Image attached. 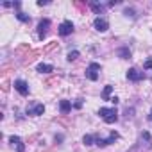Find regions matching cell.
<instances>
[{"mask_svg":"<svg viewBox=\"0 0 152 152\" xmlns=\"http://www.w3.org/2000/svg\"><path fill=\"white\" fill-rule=\"evenodd\" d=\"M99 115L102 116V120L106 124H115L118 120V113H116L115 107H100L99 109Z\"/></svg>","mask_w":152,"mask_h":152,"instance_id":"6da1fadb","label":"cell"},{"mask_svg":"<svg viewBox=\"0 0 152 152\" xmlns=\"http://www.w3.org/2000/svg\"><path fill=\"white\" fill-rule=\"evenodd\" d=\"M99 72H100V64L99 63H90L88 68H86V79L97 81L99 79Z\"/></svg>","mask_w":152,"mask_h":152,"instance_id":"7a4b0ae2","label":"cell"},{"mask_svg":"<svg viewBox=\"0 0 152 152\" xmlns=\"http://www.w3.org/2000/svg\"><path fill=\"white\" fill-rule=\"evenodd\" d=\"M57 32H59V36H70V34L73 32V23H72L70 20H64V22L59 25Z\"/></svg>","mask_w":152,"mask_h":152,"instance_id":"3957f363","label":"cell"},{"mask_svg":"<svg viewBox=\"0 0 152 152\" xmlns=\"http://www.w3.org/2000/svg\"><path fill=\"white\" fill-rule=\"evenodd\" d=\"M15 90H16L22 97H27V95H29V84H27L23 79H16V81H15Z\"/></svg>","mask_w":152,"mask_h":152,"instance_id":"277c9868","label":"cell"},{"mask_svg":"<svg viewBox=\"0 0 152 152\" xmlns=\"http://www.w3.org/2000/svg\"><path fill=\"white\" fill-rule=\"evenodd\" d=\"M48 27H50V20H48V18H45V20H41V22L38 23V36H39V39H43V38L47 36Z\"/></svg>","mask_w":152,"mask_h":152,"instance_id":"5b68a950","label":"cell"},{"mask_svg":"<svg viewBox=\"0 0 152 152\" xmlns=\"http://www.w3.org/2000/svg\"><path fill=\"white\" fill-rule=\"evenodd\" d=\"M143 77H145L143 72H138L136 68H129V70H127V79L132 81V83H138V81H141Z\"/></svg>","mask_w":152,"mask_h":152,"instance_id":"8992f818","label":"cell"},{"mask_svg":"<svg viewBox=\"0 0 152 152\" xmlns=\"http://www.w3.org/2000/svg\"><path fill=\"white\" fill-rule=\"evenodd\" d=\"M93 27L99 31V32H106L107 29H109V23H107V20L106 18H95V22H93Z\"/></svg>","mask_w":152,"mask_h":152,"instance_id":"52a82bcc","label":"cell"},{"mask_svg":"<svg viewBox=\"0 0 152 152\" xmlns=\"http://www.w3.org/2000/svg\"><path fill=\"white\" fill-rule=\"evenodd\" d=\"M43 113H45V106L43 104H36L34 107H27V115H31V116H39Z\"/></svg>","mask_w":152,"mask_h":152,"instance_id":"ba28073f","label":"cell"},{"mask_svg":"<svg viewBox=\"0 0 152 152\" xmlns=\"http://www.w3.org/2000/svg\"><path fill=\"white\" fill-rule=\"evenodd\" d=\"M9 141L13 143V147H16V152H25V145L18 136H9Z\"/></svg>","mask_w":152,"mask_h":152,"instance_id":"9c48e42d","label":"cell"},{"mask_svg":"<svg viewBox=\"0 0 152 152\" xmlns=\"http://www.w3.org/2000/svg\"><path fill=\"white\" fill-rule=\"evenodd\" d=\"M36 70H38L39 73H50V72H54V66H52V64H47V63H39Z\"/></svg>","mask_w":152,"mask_h":152,"instance_id":"30bf717a","label":"cell"},{"mask_svg":"<svg viewBox=\"0 0 152 152\" xmlns=\"http://www.w3.org/2000/svg\"><path fill=\"white\" fill-rule=\"evenodd\" d=\"M59 109H61L63 115L70 113V111H72V102H70V100H61V102H59Z\"/></svg>","mask_w":152,"mask_h":152,"instance_id":"8fae6325","label":"cell"},{"mask_svg":"<svg viewBox=\"0 0 152 152\" xmlns=\"http://www.w3.org/2000/svg\"><path fill=\"white\" fill-rule=\"evenodd\" d=\"M111 91H113V86H111V84H107V86L104 88V91H102V99H104V100H109Z\"/></svg>","mask_w":152,"mask_h":152,"instance_id":"7c38bea8","label":"cell"},{"mask_svg":"<svg viewBox=\"0 0 152 152\" xmlns=\"http://www.w3.org/2000/svg\"><path fill=\"white\" fill-rule=\"evenodd\" d=\"M90 6H91V9H93L97 15H100V13L104 11V6H102V4H95V2H90Z\"/></svg>","mask_w":152,"mask_h":152,"instance_id":"4fadbf2b","label":"cell"},{"mask_svg":"<svg viewBox=\"0 0 152 152\" xmlns=\"http://www.w3.org/2000/svg\"><path fill=\"white\" fill-rule=\"evenodd\" d=\"M16 18H18L20 22H25V23H27V22H31V16H29V15H25V13H22V11H18V13H16Z\"/></svg>","mask_w":152,"mask_h":152,"instance_id":"5bb4252c","label":"cell"},{"mask_svg":"<svg viewBox=\"0 0 152 152\" xmlns=\"http://www.w3.org/2000/svg\"><path fill=\"white\" fill-rule=\"evenodd\" d=\"M118 56H120L122 59H129V57H131V50H129V48H120V50H118Z\"/></svg>","mask_w":152,"mask_h":152,"instance_id":"9a60e30c","label":"cell"},{"mask_svg":"<svg viewBox=\"0 0 152 152\" xmlns=\"http://www.w3.org/2000/svg\"><path fill=\"white\" fill-rule=\"evenodd\" d=\"M95 140H97L95 136H91V134H86V136L83 138V143H84V145H91V143H93Z\"/></svg>","mask_w":152,"mask_h":152,"instance_id":"2e32d148","label":"cell"},{"mask_svg":"<svg viewBox=\"0 0 152 152\" xmlns=\"http://www.w3.org/2000/svg\"><path fill=\"white\" fill-rule=\"evenodd\" d=\"M79 57V52L77 50H72V52H68V61H75Z\"/></svg>","mask_w":152,"mask_h":152,"instance_id":"e0dca14e","label":"cell"},{"mask_svg":"<svg viewBox=\"0 0 152 152\" xmlns=\"http://www.w3.org/2000/svg\"><path fill=\"white\" fill-rule=\"evenodd\" d=\"M143 68H145V70H152V59H147V61L143 63Z\"/></svg>","mask_w":152,"mask_h":152,"instance_id":"ac0fdd59","label":"cell"},{"mask_svg":"<svg viewBox=\"0 0 152 152\" xmlns=\"http://www.w3.org/2000/svg\"><path fill=\"white\" fill-rule=\"evenodd\" d=\"M125 15H127V16H134V11H132V9H125Z\"/></svg>","mask_w":152,"mask_h":152,"instance_id":"d6986e66","label":"cell"},{"mask_svg":"<svg viewBox=\"0 0 152 152\" xmlns=\"http://www.w3.org/2000/svg\"><path fill=\"white\" fill-rule=\"evenodd\" d=\"M109 102H113V104L116 106V104H118V97H111V99H109Z\"/></svg>","mask_w":152,"mask_h":152,"instance_id":"ffe728a7","label":"cell"},{"mask_svg":"<svg viewBox=\"0 0 152 152\" xmlns=\"http://www.w3.org/2000/svg\"><path fill=\"white\" fill-rule=\"evenodd\" d=\"M81 106H83V102H81V100H77V102H75V104H73V107H77V109H79Z\"/></svg>","mask_w":152,"mask_h":152,"instance_id":"44dd1931","label":"cell"},{"mask_svg":"<svg viewBox=\"0 0 152 152\" xmlns=\"http://www.w3.org/2000/svg\"><path fill=\"white\" fill-rule=\"evenodd\" d=\"M148 118H150V122H152V109H150V115H148Z\"/></svg>","mask_w":152,"mask_h":152,"instance_id":"7402d4cb","label":"cell"}]
</instances>
